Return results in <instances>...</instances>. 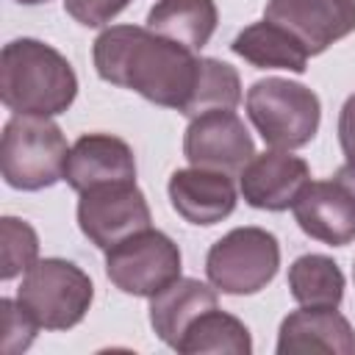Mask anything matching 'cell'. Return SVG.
I'll return each instance as SVG.
<instances>
[{
	"label": "cell",
	"mask_w": 355,
	"mask_h": 355,
	"mask_svg": "<svg viewBox=\"0 0 355 355\" xmlns=\"http://www.w3.org/2000/svg\"><path fill=\"white\" fill-rule=\"evenodd\" d=\"M280 266L277 239L263 227H236L211 244L205 275L222 294H255L272 283Z\"/></svg>",
	"instance_id": "cell-6"
},
{
	"label": "cell",
	"mask_w": 355,
	"mask_h": 355,
	"mask_svg": "<svg viewBox=\"0 0 355 355\" xmlns=\"http://www.w3.org/2000/svg\"><path fill=\"white\" fill-rule=\"evenodd\" d=\"M108 280L133 297H155L180 277V250L161 230H139L105 250Z\"/></svg>",
	"instance_id": "cell-7"
},
{
	"label": "cell",
	"mask_w": 355,
	"mask_h": 355,
	"mask_svg": "<svg viewBox=\"0 0 355 355\" xmlns=\"http://www.w3.org/2000/svg\"><path fill=\"white\" fill-rule=\"evenodd\" d=\"M69 144L50 116L14 114L3 128L0 172L11 189L39 191L64 180Z\"/></svg>",
	"instance_id": "cell-3"
},
{
	"label": "cell",
	"mask_w": 355,
	"mask_h": 355,
	"mask_svg": "<svg viewBox=\"0 0 355 355\" xmlns=\"http://www.w3.org/2000/svg\"><path fill=\"white\" fill-rule=\"evenodd\" d=\"M352 277H355V266H352Z\"/></svg>",
	"instance_id": "cell-27"
},
{
	"label": "cell",
	"mask_w": 355,
	"mask_h": 355,
	"mask_svg": "<svg viewBox=\"0 0 355 355\" xmlns=\"http://www.w3.org/2000/svg\"><path fill=\"white\" fill-rule=\"evenodd\" d=\"M78 94L72 64L39 39H14L0 55V100L14 114L55 116Z\"/></svg>",
	"instance_id": "cell-2"
},
{
	"label": "cell",
	"mask_w": 355,
	"mask_h": 355,
	"mask_svg": "<svg viewBox=\"0 0 355 355\" xmlns=\"http://www.w3.org/2000/svg\"><path fill=\"white\" fill-rule=\"evenodd\" d=\"M208 308H216V288L194 277H178L155 297H150V324L155 336L175 349L186 327Z\"/></svg>",
	"instance_id": "cell-16"
},
{
	"label": "cell",
	"mask_w": 355,
	"mask_h": 355,
	"mask_svg": "<svg viewBox=\"0 0 355 355\" xmlns=\"http://www.w3.org/2000/svg\"><path fill=\"white\" fill-rule=\"evenodd\" d=\"M263 19L294 33L308 55H319L355 31V0H269Z\"/></svg>",
	"instance_id": "cell-10"
},
{
	"label": "cell",
	"mask_w": 355,
	"mask_h": 355,
	"mask_svg": "<svg viewBox=\"0 0 355 355\" xmlns=\"http://www.w3.org/2000/svg\"><path fill=\"white\" fill-rule=\"evenodd\" d=\"M280 355L300 352H333L352 355L355 352V330L336 308H305L288 313L280 322L277 333Z\"/></svg>",
	"instance_id": "cell-15"
},
{
	"label": "cell",
	"mask_w": 355,
	"mask_h": 355,
	"mask_svg": "<svg viewBox=\"0 0 355 355\" xmlns=\"http://www.w3.org/2000/svg\"><path fill=\"white\" fill-rule=\"evenodd\" d=\"M311 169L305 158L288 150H269L252 155V161L239 172V189L247 205L261 211H286L294 205L297 194L308 186Z\"/></svg>",
	"instance_id": "cell-12"
},
{
	"label": "cell",
	"mask_w": 355,
	"mask_h": 355,
	"mask_svg": "<svg viewBox=\"0 0 355 355\" xmlns=\"http://www.w3.org/2000/svg\"><path fill=\"white\" fill-rule=\"evenodd\" d=\"M39 236L36 230L17 216L0 219V277L14 280L25 275L39 258Z\"/></svg>",
	"instance_id": "cell-21"
},
{
	"label": "cell",
	"mask_w": 355,
	"mask_h": 355,
	"mask_svg": "<svg viewBox=\"0 0 355 355\" xmlns=\"http://www.w3.org/2000/svg\"><path fill=\"white\" fill-rule=\"evenodd\" d=\"M338 141L347 158V166H355V94L347 97L338 114Z\"/></svg>",
	"instance_id": "cell-24"
},
{
	"label": "cell",
	"mask_w": 355,
	"mask_h": 355,
	"mask_svg": "<svg viewBox=\"0 0 355 355\" xmlns=\"http://www.w3.org/2000/svg\"><path fill=\"white\" fill-rule=\"evenodd\" d=\"M230 47L239 58L258 69H288L300 75L308 67V50L302 47V42L269 19L247 25Z\"/></svg>",
	"instance_id": "cell-17"
},
{
	"label": "cell",
	"mask_w": 355,
	"mask_h": 355,
	"mask_svg": "<svg viewBox=\"0 0 355 355\" xmlns=\"http://www.w3.org/2000/svg\"><path fill=\"white\" fill-rule=\"evenodd\" d=\"M169 202L191 225H216L236 208V186L227 172L178 169L169 178Z\"/></svg>",
	"instance_id": "cell-13"
},
{
	"label": "cell",
	"mask_w": 355,
	"mask_h": 355,
	"mask_svg": "<svg viewBox=\"0 0 355 355\" xmlns=\"http://www.w3.org/2000/svg\"><path fill=\"white\" fill-rule=\"evenodd\" d=\"M336 178H341L344 183H349V186L355 189V166H347V164H344V166L338 169V175H336Z\"/></svg>",
	"instance_id": "cell-25"
},
{
	"label": "cell",
	"mask_w": 355,
	"mask_h": 355,
	"mask_svg": "<svg viewBox=\"0 0 355 355\" xmlns=\"http://www.w3.org/2000/svg\"><path fill=\"white\" fill-rule=\"evenodd\" d=\"M17 300L31 311L39 327L69 330L86 316L94 300V286L72 261L42 258L22 275Z\"/></svg>",
	"instance_id": "cell-5"
},
{
	"label": "cell",
	"mask_w": 355,
	"mask_h": 355,
	"mask_svg": "<svg viewBox=\"0 0 355 355\" xmlns=\"http://www.w3.org/2000/svg\"><path fill=\"white\" fill-rule=\"evenodd\" d=\"M183 155L191 166L236 175L252 161L255 144L233 111L216 108L191 119L183 136Z\"/></svg>",
	"instance_id": "cell-9"
},
{
	"label": "cell",
	"mask_w": 355,
	"mask_h": 355,
	"mask_svg": "<svg viewBox=\"0 0 355 355\" xmlns=\"http://www.w3.org/2000/svg\"><path fill=\"white\" fill-rule=\"evenodd\" d=\"M288 288L305 308H338L344 297V275L327 255H300L288 266Z\"/></svg>",
	"instance_id": "cell-20"
},
{
	"label": "cell",
	"mask_w": 355,
	"mask_h": 355,
	"mask_svg": "<svg viewBox=\"0 0 355 355\" xmlns=\"http://www.w3.org/2000/svg\"><path fill=\"white\" fill-rule=\"evenodd\" d=\"M39 322L31 316V311L19 300H0V349L6 355L25 352L36 338Z\"/></svg>",
	"instance_id": "cell-22"
},
{
	"label": "cell",
	"mask_w": 355,
	"mask_h": 355,
	"mask_svg": "<svg viewBox=\"0 0 355 355\" xmlns=\"http://www.w3.org/2000/svg\"><path fill=\"white\" fill-rule=\"evenodd\" d=\"M216 19L214 0H158L147 14V28L191 53H200L214 36Z\"/></svg>",
	"instance_id": "cell-18"
},
{
	"label": "cell",
	"mask_w": 355,
	"mask_h": 355,
	"mask_svg": "<svg viewBox=\"0 0 355 355\" xmlns=\"http://www.w3.org/2000/svg\"><path fill=\"white\" fill-rule=\"evenodd\" d=\"M17 3H22V6H39V3H47V0H17Z\"/></svg>",
	"instance_id": "cell-26"
},
{
	"label": "cell",
	"mask_w": 355,
	"mask_h": 355,
	"mask_svg": "<svg viewBox=\"0 0 355 355\" xmlns=\"http://www.w3.org/2000/svg\"><path fill=\"white\" fill-rule=\"evenodd\" d=\"M247 116L261 133V139L275 150L305 147L322 119L319 97L288 78H263L255 80L247 92Z\"/></svg>",
	"instance_id": "cell-4"
},
{
	"label": "cell",
	"mask_w": 355,
	"mask_h": 355,
	"mask_svg": "<svg viewBox=\"0 0 355 355\" xmlns=\"http://www.w3.org/2000/svg\"><path fill=\"white\" fill-rule=\"evenodd\" d=\"M128 3L130 0H64V11L86 28H100L111 22Z\"/></svg>",
	"instance_id": "cell-23"
},
{
	"label": "cell",
	"mask_w": 355,
	"mask_h": 355,
	"mask_svg": "<svg viewBox=\"0 0 355 355\" xmlns=\"http://www.w3.org/2000/svg\"><path fill=\"white\" fill-rule=\"evenodd\" d=\"M64 180L80 194L100 183L136 180V158L128 141L108 133H86L69 147Z\"/></svg>",
	"instance_id": "cell-14"
},
{
	"label": "cell",
	"mask_w": 355,
	"mask_h": 355,
	"mask_svg": "<svg viewBox=\"0 0 355 355\" xmlns=\"http://www.w3.org/2000/svg\"><path fill=\"white\" fill-rule=\"evenodd\" d=\"M153 222L150 205L136 180L100 183L80 191L78 225L80 233L100 250H111L128 236L147 230Z\"/></svg>",
	"instance_id": "cell-8"
},
{
	"label": "cell",
	"mask_w": 355,
	"mask_h": 355,
	"mask_svg": "<svg viewBox=\"0 0 355 355\" xmlns=\"http://www.w3.org/2000/svg\"><path fill=\"white\" fill-rule=\"evenodd\" d=\"M291 211L302 233L322 244L344 247L355 241V189L341 178L308 180Z\"/></svg>",
	"instance_id": "cell-11"
},
{
	"label": "cell",
	"mask_w": 355,
	"mask_h": 355,
	"mask_svg": "<svg viewBox=\"0 0 355 355\" xmlns=\"http://www.w3.org/2000/svg\"><path fill=\"white\" fill-rule=\"evenodd\" d=\"M94 69L105 83L189 116L202 75V55L150 28L111 25L94 39Z\"/></svg>",
	"instance_id": "cell-1"
},
{
	"label": "cell",
	"mask_w": 355,
	"mask_h": 355,
	"mask_svg": "<svg viewBox=\"0 0 355 355\" xmlns=\"http://www.w3.org/2000/svg\"><path fill=\"white\" fill-rule=\"evenodd\" d=\"M175 349L180 355H197V352L250 355L252 352V338H250V330L244 327L241 319L219 311V305H216V308H208L205 313H200L186 327V333L180 336Z\"/></svg>",
	"instance_id": "cell-19"
}]
</instances>
